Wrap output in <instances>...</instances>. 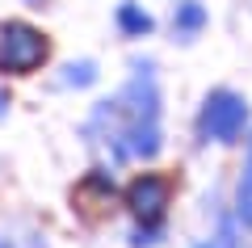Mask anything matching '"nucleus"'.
Instances as JSON below:
<instances>
[{
    "mask_svg": "<svg viewBox=\"0 0 252 248\" xmlns=\"http://www.w3.org/2000/svg\"><path fill=\"white\" fill-rule=\"evenodd\" d=\"M46 55H51V42L38 26L4 21V30H0V71L4 76H30L46 63Z\"/></svg>",
    "mask_w": 252,
    "mask_h": 248,
    "instance_id": "f257e3e1",
    "label": "nucleus"
},
{
    "mask_svg": "<svg viewBox=\"0 0 252 248\" xmlns=\"http://www.w3.org/2000/svg\"><path fill=\"white\" fill-rule=\"evenodd\" d=\"M244 122H248V106H244V97H235V93L219 89L206 97V106H202V135L206 139H219V143H235L244 131Z\"/></svg>",
    "mask_w": 252,
    "mask_h": 248,
    "instance_id": "f03ea898",
    "label": "nucleus"
},
{
    "mask_svg": "<svg viewBox=\"0 0 252 248\" xmlns=\"http://www.w3.org/2000/svg\"><path fill=\"white\" fill-rule=\"evenodd\" d=\"M0 248H13V244H9V240H0Z\"/></svg>",
    "mask_w": 252,
    "mask_h": 248,
    "instance_id": "1a4fd4ad",
    "label": "nucleus"
},
{
    "mask_svg": "<svg viewBox=\"0 0 252 248\" xmlns=\"http://www.w3.org/2000/svg\"><path fill=\"white\" fill-rule=\"evenodd\" d=\"M240 219L252 223V156H248V169H244V181H240Z\"/></svg>",
    "mask_w": 252,
    "mask_h": 248,
    "instance_id": "0eeeda50",
    "label": "nucleus"
},
{
    "mask_svg": "<svg viewBox=\"0 0 252 248\" xmlns=\"http://www.w3.org/2000/svg\"><path fill=\"white\" fill-rule=\"evenodd\" d=\"M93 80H97V63H89V59L63 68V84H72V89H89Z\"/></svg>",
    "mask_w": 252,
    "mask_h": 248,
    "instance_id": "39448f33",
    "label": "nucleus"
},
{
    "mask_svg": "<svg viewBox=\"0 0 252 248\" xmlns=\"http://www.w3.org/2000/svg\"><path fill=\"white\" fill-rule=\"evenodd\" d=\"M168 202H172V181L164 177V173H139V177L126 185V206H130V214L143 219L147 227H156V223L164 219Z\"/></svg>",
    "mask_w": 252,
    "mask_h": 248,
    "instance_id": "7ed1b4c3",
    "label": "nucleus"
},
{
    "mask_svg": "<svg viewBox=\"0 0 252 248\" xmlns=\"http://www.w3.org/2000/svg\"><path fill=\"white\" fill-rule=\"evenodd\" d=\"M118 26H122V34H130V38H143V34H152V13H143L139 4H118Z\"/></svg>",
    "mask_w": 252,
    "mask_h": 248,
    "instance_id": "20e7f679",
    "label": "nucleus"
},
{
    "mask_svg": "<svg viewBox=\"0 0 252 248\" xmlns=\"http://www.w3.org/2000/svg\"><path fill=\"white\" fill-rule=\"evenodd\" d=\"M34 4H38V0H34Z\"/></svg>",
    "mask_w": 252,
    "mask_h": 248,
    "instance_id": "9d476101",
    "label": "nucleus"
},
{
    "mask_svg": "<svg viewBox=\"0 0 252 248\" xmlns=\"http://www.w3.org/2000/svg\"><path fill=\"white\" fill-rule=\"evenodd\" d=\"M202 21H206V13H202V4H181L177 9V34H198L202 30Z\"/></svg>",
    "mask_w": 252,
    "mask_h": 248,
    "instance_id": "423d86ee",
    "label": "nucleus"
},
{
    "mask_svg": "<svg viewBox=\"0 0 252 248\" xmlns=\"http://www.w3.org/2000/svg\"><path fill=\"white\" fill-rule=\"evenodd\" d=\"M202 248H235V227H231V223H223L219 236L210 240V244H202Z\"/></svg>",
    "mask_w": 252,
    "mask_h": 248,
    "instance_id": "6e6552de",
    "label": "nucleus"
}]
</instances>
